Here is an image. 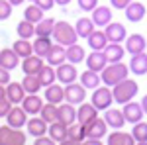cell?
<instances>
[{
    "label": "cell",
    "mask_w": 147,
    "mask_h": 145,
    "mask_svg": "<svg viewBox=\"0 0 147 145\" xmlns=\"http://www.w3.org/2000/svg\"><path fill=\"white\" fill-rule=\"evenodd\" d=\"M141 108H143V112L147 116V94H143V98H141Z\"/></svg>",
    "instance_id": "obj_52"
},
{
    "label": "cell",
    "mask_w": 147,
    "mask_h": 145,
    "mask_svg": "<svg viewBox=\"0 0 147 145\" xmlns=\"http://www.w3.org/2000/svg\"><path fill=\"white\" fill-rule=\"evenodd\" d=\"M59 122H63L65 125H73L77 122V108H75V104H69V102L59 104Z\"/></svg>",
    "instance_id": "obj_28"
},
{
    "label": "cell",
    "mask_w": 147,
    "mask_h": 145,
    "mask_svg": "<svg viewBox=\"0 0 147 145\" xmlns=\"http://www.w3.org/2000/svg\"><path fill=\"white\" fill-rule=\"evenodd\" d=\"M137 90H139V84H137V80L134 78H125L122 80L120 84H116L112 86V94H114V102L116 104H127V102H131L134 98L137 96Z\"/></svg>",
    "instance_id": "obj_1"
},
{
    "label": "cell",
    "mask_w": 147,
    "mask_h": 145,
    "mask_svg": "<svg viewBox=\"0 0 147 145\" xmlns=\"http://www.w3.org/2000/svg\"><path fill=\"white\" fill-rule=\"evenodd\" d=\"M12 49L20 55V59H26V57L34 55V43H32L30 39H22V37H18V39L12 43Z\"/></svg>",
    "instance_id": "obj_32"
},
{
    "label": "cell",
    "mask_w": 147,
    "mask_h": 145,
    "mask_svg": "<svg viewBox=\"0 0 147 145\" xmlns=\"http://www.w3.org/2000/svg\"><path fill=\"white\" fill-rule=\"evenodd\" d=\"M127 73H129V65H125V63L120 61V63H110L100 73V77L106 86H116V84H120L122 80L127 78Z\"/></svg>",
    "instance_id": "obj_2"
},
{
    "label": "cell",
    "mask_w": 147,
    "mask_h": 145,
    "mask_svg": "<svg viewBox=\"0 0 147 145\" xmlns=\"http://www.w3.org/2000/svg\"><path fill=\"white\" fill-rule=\"evenodd\" d=\"M2 98H6V86L4 84H0V100Z\"/></svg>",
    "instance_id": "obj_54"
},
{
    "label": "cell",
    "mask_w": 147,
    "mask_h": 145,
    "mask_svg": "<svg viewBox=\"0 0 147 145\" xmlns=\"http://www.w3.org/2000/svg\"><path fill=\"white\" fill-rule=\"evenodd\" d=\"M59 145H82V143H79V141H73V139H65V141H61Z\"/></svg>",
    "instance_id": "obj_53"
},
{
    "label": "cell",
    "mask_w": 147,
    "mask_h": 145,
    "mask_svg": "<svg viewBox=\"0 0 147 145\" xmlns=\"http://www.w3.org/2000/svg\"><path fill=\"white\" fill-rule=\"evenodd\" d=\"M55 4H59V6H69L71 0H55Z\"/></svg>",
    "instance_id": "obj_55"
},
{
    "label": "cell",
    "mask_w": 147,
    "mask_h": 145,
    "mask_svg": "<svg viewBox=\"0 0 147 145\" xmlns=\"http://www.w3.org/2000/svg\"><path fill=\"white\" fill-rule=\"evenodd\" d=\"M4 120H6V123H8L10 127H14V129H22L24 125L28 123V120H30V114L18 104V106H12V110L8 112V116H6Z\"/></svg>",
    "instance_id": "obj_7"
},
{
    "label": "cell",
    "mask_w": 147,
    "mask_h": 145,
    "mask_svg": "<svg viewBox=\"0 0 147 145\" xmlns=\"http://www.w3.org/2000/svg\"><path fill=\"white\" fill-rule=\"evenodd\" d=\"M24 2H26V0H10V4H12V6H22Z\"/></svg>",
    "instance_id": "obj_56"
},
{
    "label": "cell",
    "mask_w": 147,
    "mask_h": 145,
    "mask_svg": "<svg viewBox=\"0 0 147 145\" xmlns=\"http://www.w3.org/2000/svg\"><path fill=\"white\" fill-rule=\"evenodd\" d=\"M131 135L136 137V141H147V122H137L131 127Z\"/></svg>",
    "instance_id": "obj_43"
},
{
    "label": "cell",
    "mask_w": 147,
    "mask_h": 145,
    "mask_svg": "<svg viewBox=\"0 0 147 145\" xmlns=\"http://www.w3.org/2000/svg\"><path fill=\"white\" fill-rule=\"evenodd\" d=\"M79 71H77V65H73V63H69L65 61L63 65H59L57 67V80L63 84V86H67L71 82H77V78H79Z\"/></svg>",
    "instance_id": "obj_8"
},
{
    "label": "cell",
    "mask_w": 147,
    "mask_h": 145,
    "mask_svg": "<svg viewBox=\"0 0 147 145\" xmlns=\"http://www.w3.org/2000/svg\"><path fill=\"white\" fill-rule=\"evenodd\" d=\"M67 139H73V141L82 143V141L86 139V125H84V123H79V122H75L73 125H69Z\"/></svg>",
    "instance_id": "obj_36"
},
{
    "label": "cell",
    "mask_w": 147,
    "mask_h": 145,
    "mask_svg": "<svg viewBox=\"0 0 147 145\" xmlns=\"http://www.w3.org/2000/svg\"><path fill=\"white\" fill-rule=\"evenodd\" d=\"M53 45H55V43H51V37H37V35H35V39H34V53L45 59V57L49 55V51H51Z\"/></svg>",
    "instance_id": "obj_33"
},
{
    "label": "cell",
    "mask_w": 147,
    "mask_h": 145,
    "mask_svg": "<svg viewBox=\"0 0 147 145\" xmlns=\"http://www.w3.org/2000/svg\"><path fill=\"white\" fill-rule=\"evenodd\" d=\"M75 30H77L80 39H88V35L96 30V24L92 22V18H79L75 24Z\"/></svg>",
    "instance_id": "obj_31"
},
{
    "label": "cell",
    "mask_w": 147,
    "mask_h": 145,
    "mask_svg": "<svg viewBox=\"0 0 147 145\" xmlns=\"http://www.w3.org/2000/svg\"><path fill=\"white\" fill-rule=\"evenodd\" d=\"M34 2L39 6V8H43L45 12H49L53 6H55V0H34Z\"/></svg>",
    "instance_id": "obj_50"
},
{
    "label": "cell",
    "mask_w": 147,
    "mask_h": 145,
    "mask_svg": "<svg viewBox=\"0 0 147 145\" xmlns=\"http://www.w3.org/2000/svg\"><path fill=\"white\" fill-rule=\"evenodd\" d=\"M90 102L98 108V112H104V110H108L110 106L114 104V94H112V88L110 86H98V88L92 92V98H90Z\"/></svg>",
    "instance_id": "obj_5"
},
{
    "label": "cell",
    "mask_w": 147,
    "mask_h": 145,
    "mask_svg": "<svg viewBox=\"0 0 147 145\" xmlns=\"http://www.w3.org/2000/svg\"><path fill=\"white\" fill-rule=\"evenodd\" d=\"M12 6L10 0H0V22H4V20H8L12 16Z\"/></svg>",
    "instance_id": "obj_44"
},
{
    "label": "cell",
    "mask_w": 147,
    "mask_h": 145,
    "mask_svg": "<svg viewBox=\"0 0 147 145\" xmlns=\"http://www.w3.org/2000/svg\"><path fill=\"white\" fill-rule=\"evenodd\" d=\"M104 32L108 35V41L110 43H124L125 37H127V32H125L124 24H120V22H110L104 28Z\"/></svg>",
    "instance_id": "obj_13"
},
{
    "label": "cell",
    "mask_w": 147,
    "mask_h": 145,
    "mask_svg": "<svg viewBox=\"0 0 147 145\" xmlns=\"http://www.w3.org/2000/svg\"><path fill=\"white\" fill-rule=\"evenodd\" d=\"M94 118H98V108L92 102H82L79 108H77V122L79 123H84L86 125Z\"/></svg>",
    "instance_id": "obj_18"
},
{
    "label": "cell",
    "mask_w": 147,
    "mask_h": 145,
    "mask_svg": "<svg viewBox=\"0 0 147 145\" xmlns=\"http://www.w3.org/2000/svg\"><path fill=\"white\" fill-rule=\"evenodd\" d=\"M34 145H59V143H57L53 137H45V135H41V137H35Z\"/></svg>",
    "instance_id": "obj_48"
},
{
    "label": "cell",
    "mask_w": 147,
    "mask_h": 145,
    "mask_svg": "<svg viewBox=\"0 0 147 145\" xmlns=\"http://www.w3.org/2000/svg\"><path fill=\"white\" fill-rule=\"evenodd\" d=\"M125 14V18H127V22H131V24H137V22H141L143 18H145V14H147V8L141 4V2H131L127 8L124 10Z\"/></svg>",
    "instance_id": "obj_23"
},
{
    "label": "cell",
    "mask_w": 147,
    "mask_h": 145,
    "mask_svg": "<svg viewBox=\"0 0 147 145\" xmlns=\"http://www.w3.org/2000/svg\"><path fill=\"white\" fill-rule=\"evenodd\" d=\"M43 100H45V98H41L39 94H28L20 106H22V108L28 112L30 116H39V112H41L43 104H45Z\"/></svg>",
    "instance_id": "obj_19"
},
{
    "label": "cell",
    "mask_w": 147,
    "mask_h": 145,
    "mask_svg": "<svg viewBox=\"0 0 147 145\" xmlns=\"http://www.w3.org/2000/svg\"><path fill=\"white\" fill-rule=\"evenodd\" d=\"M43 57H39V55H30V57H26V59H22V63H20V67H22L24 71V75H39V71L43 69Z\"/></svg>",
    "instance_id": "obj_15"
},
{
    "label": "cell",
    "mask_w": 147,
    "mask_h": 145,
    "mask_svg": "<svg viewBox=\"0 0 147 145\" xmlns=\"http://www.w3.org/2000/svg\"><path fill=\"white\" fill-rule=\"evenodd\" d=\"M136 137L131 132H122V129H114L110 135H106V145H136Z\"/></svg>",
    "instance_id": "obj_17"
},
{
    "label": "cell",
    "mask_w": 147,
    "mask_h": 145,
    "mask_svg": "<svg viewBox=\"0 0 147 145\" xmlns=\"http://www.w3.org/2000/svg\"><path fill=\"white\" fill-rule=\"evenodd\" d=\"M136 145H147V141H137Z\"/></svg>",
    "instance_id": "obj_57"
},
{
    "label": "cell",
    "mask_w": 147,
    "mask_h": 145,
    "mask_svg": "<svg viewBox=\"0 0 147 145\" xmlns=\"http://www.w3.org/2000/svg\"><path fill=\"white\" fill-rule=\"evenodd\" d=\"M104 53H106L108 63H120L125 55V47L122 43H108L106 49H104Z\"/></svg>",
    "instance_id": "obj_30"
},
{
    "label": "cell",
    "mask_w": 147,
    "mask_h": 145,
    "mask_svg": "<svg viewBox=\"0 0 147 145\" xmlns=\"http://www.w3.org/2000/svg\"><path fill=\"white\" fill-rule=\"evenodd\" d=\"M12 106H14V104H12L8 98H2V100H0V120L8 116V112L12 110Z\"/></svg>",
    "instance_id": "obj_46"
},
{
    "label": "cell",
    "mask_w": 147,
    "mask_h": 145,
    "mask_svg": "<svg viewBox=\"0 0 147 145\" xmlns=\"http://www.w3.org/2000/svg\"><path fill=\"white\" fill-rule=\"evenodd\" d=\"M122 112H124V116H125V122L127 123H137V122H141L143 120V108H141V102H127V104H124L122 106Z\"/></svg>",
    "instance_id": "obj_10"
},
{
    "label": "cell",
    "mask_w": 147,
    "mask_h": 145,
    "mask_svg": "<svg viewBox=\"0 0 147 145\" xmlns=\"http://www.w3.org/2000/svg\"><path fill=\"white\" fill-rule=\"evenodd\" d=\"M26 139L22 129H14L8 123L0 125V145H26Z\"/></svg>",
    "instance_id": "obj_4"
},
{
    "label": "cell",
    "mask_w": 147,
    "mask_h": 145,
    "mask_svg": "<svg viewBox=\"0 0 147 145\" xmlns=\"http://www.w3.org/2000/svg\"><path fill=\"white\" fill-rule=\"evenodd\" d=\"M43 14H45V10L39 8L35 2H32V4L24 10V20H28V22H32V24H39L43 18H45Z\"/></svg>",
    "instance_id": "obj_34"
},
{
    "label": "cell",
    "mask_w": 147,
    "mask_h": 145,
    "mask_svg": "<svg viewBox=\"0 0 147 145\" xmlns=\"http://www.w3.org/2000/svg\"><path fill=\"white\" fill-rule=\"evenodd\" d=\"M104 120L108 123V127H112V129H122L124 123H127L124 112L118 110V108H108V110H104Z\"/></svg>",
    "instance_id": "obj_20"
},
{
    "label": "cell",
    "mask_w": 147,
    "mask_h": 145,
    "mask_svg": "<svg viewBox=\"0 0 147 145\" xmlns=\"http://www.w3.org/2000/svg\"><path fill=\"white\" fill-rule=\"evenodd\" d=\"M84 63H86V69L96 71V73H102L104 69L110 65L104 51H90V55H86V59H84Z\"/></svg>",
    "instance_id": "obj_12"
},
{
    "label": "cell",
    "mask_w": 147,
    "mask_h": 145,
    "mask_svg": "<svg viewBox=\"0 0 147 145\" xmlns=\"http://www.w3.org/2000/svg\"><path fill=\"white\" fill-rule=\"evenodd\" d=\"M30 2H34V0H30Z\"/></svg>",
    "instance_id": "obj_58"
},
{
    "label": "cell",
    "mask_w": 147,
    "mask_h": 145,
    "mask_svg": "<svg viewBox=\"0 0 147 145\" xmlns=\"http://www.w3.org/2000/svg\"><path fill=\"white\" fill-rule=\"evenodd\" d=\"M124 47H125V51H127L129 55H137V53H143V51H145L147 39L141 34H131V35L125 37Z\"/></svg>",
    "instance_id": "obj_11"
},
{
    "label": "cell",
    "mask_w": 147,
    "mask_h": 145,
    "mask_svg": "<svg viewBox=\"0 0 147 145\" xmlns=\"http://www.w3.org/2000/svg\"><path fill=\"white\" fill-rule=\"evenodd\" d=\"M129 73L131 75H137V77H141V75H147V55L145 51L143 53H137V55H131L129 59Z\"/></svg>",
    "instance_id": "obj_26"
},
{
    "label": "cell",
    "mask_w": 147,
    "mask_h": 145,
    "mask_svg": "<svg viewBox=\"0 0 147 145\" xmlns=\"http://www.w3.org/2000/svg\"><path fill=\"white\" fill-rule=\"evenodd\" d=\"M16 34H18V37H22V39H32V37L35 35V24L28 22V20L18 22V26H16Z\"/></svg>",
    "instance_id": "obj_42"
},
{
    "label": "cell",
    "mask_w": 147,
    "mask_h": 145,
    "mask_svg": "<svg viewBox=\"0 0 147 145\" xmlns=\"http://www.w3.org/2000/svg\"><path fill=\"white\" fill-rule=\"evenodd\" d=\"M45 61L51 65V67H59V65H63V63L67 61V47H65V45L55 43L53 47H51L49 55L45 57Z\"/></svg>",
    "instance_id": "obj_24"
},
{
    "label": "cell",
    "mask_w": 147,
    "mask_h": 145,
    "mask_svg": "<svg viewBox=\"0 0 147 145\" xmlns=\"http://www.w3.org/2000/svg\"><path fill=\"white\" fill-rule=\"evenodd\" d=\"M112 8L110 6H96L94 10L90 12L92 22L96 24V28H106L108 24L112 22Z\"/></svg>",
    "instance_id": "obj_16"
},
{
    "label": "cell",
    "mask_w": 147,
    "mask_h": 145,
    "mask_svg": "<svg viewBox=\"0 0 147 145\" xmlns=\"http://www.w3.org/2000/svg\"><path fill=\"white\" fill-rule=\"evenodd\" d=\"M82 145H104V143H102V139H90V137H86L82 141Z\"/></svg>",
    "instance_id": "obj_51"
},
{
    "label": "cell",
    "mask_w": 147,
    "mask_h": 145,
    "mask_svg": "<svg viewBox=\"0 0 147 145\" xmlns=\"http://www.w3.org/2000/svg\"><path fill=\"white\" fill-rule=\"evenodd\" d=\"M43 98H45V102H49V104H63V102H65V86L55 84V82L49 84V86H45Z\"/></svg>",
    "instance_id": "obj_22"
},
{
    "label": "cell",
    "mask_w": 147,
    "mask_h": 145,
    "mask_svg": "<svg viewBox=\"0 0 147 145\" xmlns=\"http://www.w3.org/2000/svg\"><path fill=\"white\" fill-rule=\"evenodd\" d=\"M88 47H90L92 51H104L106 49V45L110 43L108 41V35L106 32H100V30H94L90 35H88Z\"/></svg>",
    "instance_id": "obj_29"
},
{
    "label": "cell",
    "mask_w": 147,
    "mask_h": 145,
    "mask_svg": "<svg viewBox=\"0 0 147 145\" xmlns=\"http://www.w3.org/2000/svg\"><path fill=\"white\" fill-rule=\"evenodd\" d=\"M131 2L134 0H110V6H112L114 10H125Z\"/></svg>",
    "instance_id": "obj_47"
},
{
    "label": "cell",
    "mask_w": 147,
    "mask_h": 145,
    "mask_svg": "<svg viewBox=\"0 0 147 145\" xmlns=\"http://www.w3.org/2000/svg\"><path fill=\"white\" fill-rule=\"evenodd\" d=\"M26 96H28V92H26L22 82H10V84H6V98H8L14 106L22 104Z\"/></svg>",
    "instance_id": "obj_21"
},
{
    "label": "cell",
    "mask_w": 147,
    "mask_h": 145,
    "mask_svg": "<svg viewBox=\"0 0 147 145\" xmlns=\"http://www.w3.org/2000/svg\"><path fill=\"white\" fill-rule=\"evenodd\" d=\"M20 65V55L8 47V49H0V67L8 69V71H14V69Z\"/></svg>",
    "instance_id": "obj_25"
},
{
    "label": "cell",
    "mask_w": 147,
    "mask_h": 145,
    "mask_svg": "<svg viewBox=\"0 0 147 145\" xmlns=\"http://www.w3.org/2000/svg\"><path fill=\"white\" fill-rule=\"evenodd\" d=\"M22 84H24V88H26L28 94H37L39 90L43 88V84H41V80H39L37 75H24Z\"/></svg>",
    "instance_id": "obj_37"
},
{
    "label": "cell",
    "mask_w": 147,
    "mask_h": 145,
    "mask_svg": "<svg viewBox=\"0 0 147 145\" xmlns=\"http://www.w3.org/2000/svg\"><path fill=\"white\" fill-rule=\"evenodd\" d=\"M108 135V123L104 118H94L92 122L86 123V137L90 139H102Z\"/></svg>",
    "instance_id": "obj_9"
},
{
    "label": "cell",
    "mask_w": 147,
    "mask_h": 145,
    "mask_svg": "<svg viewBox=\"0 0 147 145\" xmlns=\"http://www.w3.org/2000/svg\"><path fill=\"white\" fill-rule=\"evenodd\" d=\"M67 129H69V125H65L63 122L49 123V137H53L57 143H61V141L67 139Z\"/></svg>",
    "instance_id": "obj_40"
},
{
    "label": "cell",
    "mask_w": 147,
    "mask_h": 145,
    "mask_svg": "<svg viewBox=\"0 0 147 145\" xmlns=\"http://www.w3.org/2000/svg\"><path fill=\"white\" fill-rule=\"evenodd\" d=\"M39 116L45 120L47 123H55L59 122V104H43V108L39 112Z\"/></svg>",
    "instance_id": "obj_39"
},
{
    "label": "cell",
    "mask_w": 147,
    "mask_h": 145,
    "mask_svg": "<svg viewBox=\"0 0 147 145\" xmlns=\"http://www.w3.org/2000/svg\"><path fill=\"white\" fill-rule=\"evenodd\" d=\"M26 127H28V134L32 135V137H41V135H45L49 132V123L41 116H30Z\"/></svg>",
    "instance_id": "obj_14"
},
{
    "label": "cell",
    "mask_w": 147,
    "mask_h": 145,
    "mask_svg": "<svg viewBox=\"0 0 147 145\" xmlns=\"http://www.w3.org/2000/svg\"><path fill=\"white\" fill-rule=\"evenodd\" d=\"M84 100H86V88L80 82H71L65 86V102L80 106Z\"/></svg>",
    "instance_id": "obj_6"
},
{
    "label": "cell",
    "mask_w": 147,
    "mask_h": 145,
    "mask_svg": "<svg viewBox=\"0 0 147 145\" xmlns=\"http://www.w3.org/2000/svg\"><path fill=\"white\" fill-rule=\"evenodd\" d=\"M84 59H86V53H84V49H82L79 43H73V45L67 47V61L69 63L79 65L80 61H84Z\"/></svg>",
    "instance_id": "obj_38"
},
{
    "label": "cell",
    "mask_w": 147,
    "mask_h": 145,
    "mask_svg": "<svg viewBox=\"0 0 147 145\" xmlns=\"http://www.w3.org/2000/svg\"><path fill=\"white\" fill-rule=\"evenodd\" d=\"M79 2V8L82 12H92L98 6V0H77Z\"/></svg>",
    "instance_id": "obj_45"
},
{
    "label": "cell",
    "mask_w": 147,
    "mask_h": 145,
    "mask_svg": "<svg viewBox=\"0 0 147 145\" xmlns=\"http://www.w3.org/2000/svg\"><path fill=\"white\" fill-rule=\"evenodd\" d=\"M53 41L59 45H69L77 43V39H79V34H77V30H75V26H71L69 22L65 20H61V22H55V30H53Z\"/></svg>",
    "instance_id": "obj_3"
},
{
    "label": "cell",
    "mask_w": 147,
    "mask_h": 145,
    "mask_svg": "<svg viewBox=\"0 0 147 145\" xmlns=\"http://www.w3.org/2000/svg\"><path fill=\"white\" fill-rule=\"evenodd\" d=\"M12 80H10V71L8 69H4V67H0V84H10Z\"/></svg>",
    "instance_id": "obj_49"
},
{
    "label": "cell",
    "mask_w": 147,
    "mask_h": 145,
    "mask_svg": "<svg viewBox=\"0 0 147 145\" xmlns=\"http://www.w3.org/2000/svg\"><path fill=\"white\" fill-rule=\"evenodd\" d=\"M55 22L53 18H43L39 24H35V35L37 37H51L53 30H55Z\"/></svg>",
    "instance_id": "obj_35"
},
{
    "label": "cell",
    "mask_w": 147,
    "mask_h": 145,
    "mask_svg": "<svg viewBox=\"0 0 147 145\" xmlns=\"http://www.w3.org/2000/svg\"><path fill=\"white\" fill-rule=\"evenodd\" d=\"M100 82H102V77H100V73H96V71L86 69V71L80 73V84L86 90H96L100 86Z\"/></svg>",
    "instance_id": "obj_27"
},
{
    "label": "cell",
    "mask_w": 147,
    "mask_h": 145,
    "mask_svg": "<svg viewBox=\"0 0 147 145\" xmlns=\"http://www.w3.org/2000/svg\"><path fill=\"white\" fill-rule=\"evenodd\" d=\"M39 80H41V84H43V88L45 86H49V84H53L57 80V67H51L49 63L47 65H43V69L39 71Z\"/></svg>",
    "instance_id": "obj_41"
}]
</instances>
